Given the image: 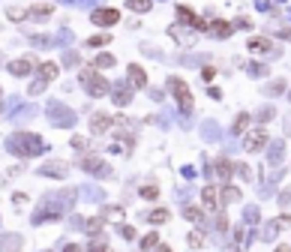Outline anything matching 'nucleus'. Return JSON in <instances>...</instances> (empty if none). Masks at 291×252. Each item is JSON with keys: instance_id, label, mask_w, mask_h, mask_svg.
<instances>
[{"instance_id": "f257e3e1", "label": "nucleus", "mask_w": 291, "mask_h": 252, "mask_svg": "<svg viewBox=\"0 0 291 252\" xmlns=\"http://www.w3.org/2000/svg\"><path fill=\"white\" fill-rule=\"evenodd\" d=\"M81 81H84V84H87V90H90V96H105V93H108V90H111V87H108V81H105V78H102V75H96V72H93V69H84V72H81Z\"/></svg>"}, {"instance_id": "f03ea898", "label": "nucleus", "mask_w": 291, "mask_h": 252, "mask_svg": "<svg viewBox=\"0 0 291 252\" xmlns=\"http://www.w3.org/2000/svg\"><path fill=\"white\" fill-rule=\"evenodd\" d=\"M168 87L174 90V96H177V102L183 105V111H192V93H189V87H186V81L168 78Z\"/></svg>"}, {"instance_id": "7ed1b4c3", "label": "nucleus", "mask_w": 291, "mask_h": 252, "mask_svg": "<svg viewBox=\"0 0 291 252\" xmlns=\"http://www.w3.org/2000/svg\"><path fill=\"white\" fill-rule=\"evenodd\" d=\"M264 144H267V129H261V126H258V129L246 132V141H243V147H246L249 153H258V150L264 147Z\"/></svg>"}, {"instance_id": "20e7f679", "label": "nucleus", "mask_w": 291, "mask_h": 252, "mask_svg": "<svg viewBox=\"0 0 291 252\" xmlns=\"http://www.w3.org/2000/svg\"><path fill=\"white\" fill-rule=\"evenodd\" d=\"M111 123H114V117H111V114L96 111V114L90 117V135H105V132L111 129Z\"/></svg>"}, {"instance_id": "39448f33", "label": "nucleus", "mask_w": 291, "mask_h": 252, "mask_svg": "<svg viewBox=\"0 0 291 252\" xmlns=\"http://www.w3.org/2000/svg\"><path fill=\"white\" fill-rule=\"evenodd\" d=\"M93 24H99V27H111V24H117V21H120V12H117V9H96L93 15Z\"/></svg>"}, {"instance_id": "423d86ee", "label": "nucleus", "mask_w": 291, "mask_h": 252, "mask_svg": "<svg viewBox=\"0 0 291 252\" xmlns=\"http://www.w3.org/2000/svg\"><path fill=\"white\" fill-rule=\"evenodd\" d=\"M201 201H204V207H207V210H219V186L207 183V186L201 189Z\"/></svg>"}, {"instance_id": "0eeeda50", "label": "nucleus", "mask_w": 291, "mask_h": 252, "mask_svg": "<svg viewBox=\"0 0 291 252\" xmlns=\"http://www.w3.org/2000/svg\"><path fill=\"white\" fill-rule=\"evenodd\" d=\"M36 72H39L42 81H54V78L60 75V66L51 63V60H45V63H36Z\"/></svg>"}, {"instance_id": "6e6552de", "label": "nucleus", "mask_w": 291, "mask_h": 252, "mask_svg": "<svg viewBox=\"0 0 291 252\" xmlns=\"http://www.w3.org/2000/svg\"><path fill=\"white\" fill-rule=\"evenodd\" d=\"M33 63H39V60H33V57H21V60L9 63V72H12V75H27V72L33 69Z\"/></svg>"}, {"instance_id": "1a4fd4ad", "label": "nucleus", "mask_w": 291, "mask_h": 252, "mask_svg": "<svg viewBox=\"0 0 291 252\" xmlns=\"http://www.w3.org/2000/svg\"><path fill=\"white\" fill-rule=\"evenodd\" d=\"M129 81H132V87H147V75L138 63H129Z\"/></svg>"}, {"instance_id": "9d476101", "label": "nucleus", "mask_w": 291, "mask_h": 252, "mask_svg": "<svg viewBox=\"0 0 291 252\" xmlns=\"http://www.w3.org/2000/svg\"><path fill=\"white\" fill-rule=\"evenodd\" d=\"M27 12H30L33 18H39V21H42V18H48L51 12H54V3H33Z\"/></svg>"}, {"instance_id": "9b49d317", "label": "nucleus", "mask_w": 291, "mask_h": 252, "mask_svg": "<svg viewBox=\"0 0 291 252\" xmlns=\"http://www.w3.org/2000/svg\"><path fill=\"white\" fill-rule=\"evenodd\" d=\"M249 51H258V54L270 51V39H264V36H255V39H249Z\"/></svg>"}, {"instance_id": "f8f14e48", "label": "nucleus", "mask_w": 291, "mask_h": 252, "mask_svg": "<svg viewBox=\"0 0 291 252\" xmlns=\"http://www.w3.org/2000/svg\"><path fill=\"white\" fill-rule=\"evenodd\" d=\"M207 27H210V30H213L216 36H228V33H231V24H228V21H222V18H216V21H210Z\"/></svg>"}, {"instance_id": "ddd939ff", "label": "nucleus", "mask_w": 291, "mask_h": 252, "mask_svg": "<svg viewBox=\"0 0 291 252\" xmlns=\"http://www.w3.org/2000/svg\"><path fill=\"white\" fill-rule=\"evenodd\" d=\"M216 174H219L222 180H231V174H234V165H231V162H225V159H219V162H216Z\"/></svg>"}, {"instance_id": "4468645a", "label": "nucleus", "mask_w": 291, "mask_h": 252, "mask_svg": "<svg viewBox=\"0 0 291 252\" xmlns=\"http://www.w3.org/2000/svg\"><path fill=\"white\" fill-rule=\"evenodd\" d=\"M249 120H252V117H249L246 111H243L240 117H237V120H234V126H231V132H234V135H243V132H246V126H249Z\"/></svg>"}, {"instance_id": "2eb2a0df", "label": "nucleus", "mask_w": 291, "mask_h": 252, "mask_svg": "<svg viewBox=\"0 0 291 252\" xmlns=\"http://www.w3.org/2000/svg\"><path fill=\"white\" fill-rule=\"evenodd\" d=\"M81 168H87V171H99V168H102V159H99V156H84V159H81Z\"/></svg>"}, {"instance_id": "dca6fc26", "label": "nucleus", "mask_w": 291, "mask_h": 252, "mask_svg": "<svg viewBox=\"0 0 291 252\" xmlns=\"http://www.w3.org/2000/svg\"><path fill=\"white\" fill-rule=\"evenodd\" d=\"M93 66H96V69H111V66H114V57H111V54H99V57L93 60Z\"/></svg>"}, {"instance_id": "f3484780", "label": "nucleus", "mask_w": 291, "mask_h": 252, "mask_svg": "<svg viewBox=\"0 0 291 252\" xmlns=\"http://www.w3.org/2000/svg\"><path fill=\"white\" fill-rule=\"evenodd\" d=\"M129 9H135V12H150L153 3H150V0H129Z\"/></svg>"}, {"instance_id": "a211bd4d", "label": "nucleus", "mask_w": 291, "mask_h": 252, "mask_svg": "<svg viewBox=\"0 0 291 252\" xmlns=\"http://www.w3.org/2000/svg\"><path fill=\"white\" fill-rule=\"evenodd\" d=\"M183 216H186L189 222H198V219H204V210H201V207H186Z\"/></svg>"}, {"instance_id": "6ab92c4d", "label": "nucleus", "mask_w": 291, "mask_h": 252, "mask_svg": "<svg viewBox=\"0 0 291 252\" xmlns=\"http://www.w3.org/2000/svg\"><path fill=\"white\" fill-rule=\"evenodd\" d=\"M156 243H159V234H156V231H150V234H147V237L141 240V249H144V252H150V249H153V246H156Z\"/></svg>"}, {"instance_id": "aec40b11", "label": "nucleus", "mask_w": 291, "mask_h": 252, "mask_svg": "<svg viewBox=\"0 0 291 252\" xmlns=\"http://www.w3.org/2000/svg\"><path fill=\"white\" fill-rule=\"evenodd\" d=\"M105 42H111V36H105V33H96V36H90V39H87V45H93V48L105 45Z\"/></svg>"}, {"instance_id": "412c9836", "label": "nucleus", "mask_w": 291, "mask_h": 252, "mask_svg": "<svg viewBox=\"0 0 291 252\" xmlns=\"http://www.w3.org/2000/svg\"><path fill=\"white\" fill-rule=\"evenodd\" d=\"M150 222H153V225L168 222V210H153V213H150Z\"/></svg>"}, {"instance_id": "4be33fe9", "label": "nucleus", "mask_w": 291, "mask_h": 252, "mask_svg": "<svg viewBox=\"0 0 291 252\" xmlns=\"http://www.w3.org/2000/svg\"><path fill=\"white\" fill-rule=\"evenodd\" d=\"M177 18H180V21H186V24H192V18H195V15H192L189 6H177Z\"/></svg>"}, {"instance_id": "5701e85b", "label": "nucleus", "mask_w": 291, "mask_h": 252, "mask_svg": "<svg viewBox=\"0 0 291 252\" xmlns=\"http://www.w3.org/2000/svg\"><path fill=\"white\" fill-rule=\"evenodd\" d=\"M222 198H225V201H237V198H240V189L225 186V189H222Z\"/></svg>"}, {"instance_id": "b1692460", "label": "nucleus", "mask_w": 291, "mask_h": 252, "mask_svg": "<svg viewBox=\"0 0 291 252\" xmlns=\"http://www.w3.org/2000/svg\"><path fill=\"white\" fill-rule=\"evenodd\" d=\"M189 246H192V249L204 246V234H201V231H192V234H189Z\"/></svg>"}, {"instance_id": "393cba45", "label": "nucleus", "mask_w": 291, "mask_h": 252, "mask_svg": "<svg viewBox=\"0 0 291 252\" xmlns=\"http://www.w3.org/2000/svg\"><path fill=\"white\" fill-rule=\"evenodd\" d=\"M21 18H27L21 6H9V21H21Z\"/></svg>"}, {"instance_id": "a878e982", "label": "nucleus", "mask_w": 291, "mask_h": 252, "mask_svg": "<svg viewBox=\"0 0 291 252\" xmlns=\"http://www.w3.org/2000/svg\"><path fill=\"white\" fill-rule=\"evenodd\" d=\"M99 231H102V219H90V222H87V234H93V237H96Z\"/></svg>"}, {"instance_id": "bb28decb", "label": "nucleus", "mask_w": 291, "mask_h": 252, "mask_svg": "<svg viewBox=\"0 0 291 252\" xmlns=\"http://www.w3.org/2000/svg\"><path fill=\"white\" fill-rule=\"evenodd\" d=\"M207 24H210L207 18H192V27H195V30H207Z\"/></svg>"}, {"instance_id": "cd10ccee", "label": "nucleus", "mask_w": 291, "mask_h": 252, "mask_svg": "<svg viewBox=\"0 0 291 252\" xmlns=\"http://www.w3.org/2000/svg\"><path fill=\"white\" fill-rule=\"evenodd\" d=\"M141 195H144V198H156V195H159V189H156V186H144V189H141Z\"/></svg>"}, {"instance_id": "c85d7f7f", "label": "nucleus", "mask_w": 291, "mask_h": 252, "mask_svg": "<svg viewBox=\"0 0 291 252\" xmlns=\"http://www.w3.org/2000/svg\"><path fill=\"white\" fill-rule=\"evenodd\" d=\"M120 234H123L126 240H132V237H135V228H129V225H120Z\"/></svg>"}, {"instance_id": "c756f323", "label": "nucleus", "mask_w": 291, "mask_h": 252, "mask_svg": "<svg viewBox=\"0 0 291 252\" xmlns=\"http://www.w3.org/2000/svg\"><path fill=\"white\" fill-rule=\"evenodd\" d=\"M156 252H171V249L168 246H156Z\"/></svg>"}]
</instances>
